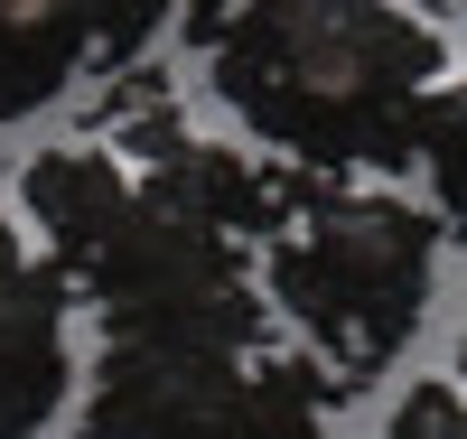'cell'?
I'll return each instance as SVG.
<instances>
[{
	"instance_id": "obj_1",
	"label": "cell",
	"mask_w": 467,
	"mask_h": 439,
	"mask_svg": "<svg viewBox=\"0 0 467 439\" xmlns=\"http://www.w3.org/2000/svg\"><path fill=\"white\" fill-rule=\"evenodd\" d=\"M449 47L411 0H244L215 37V94L290 169H402Z\"/></svg>"
},
{
	"instance_id": "obj_2",
	"label": "cell",
	"mask_w": 467,
	"mask_h": 439,
	"mask_svg": "<svg viewBox=\"0 0 467 439\" xmlns=\"http://www.w3.org/2000/svg\"><path fill=\"white\" fill-rule=\"evenodd\" d=\"M431 253L440 234L411 196L337 187V206H318L271 253V299L299 318L318 365H337V383H374L431 308Z\"/></svg>"
},
{
	"instance_id": "obj_3",
	"label": "cell",
	"mask_w": 467,
	"mask_h": 439,
	"mask_svg": "<svg viewBox=\"0 0 467 439\" xmlns=\"http://www.w3.org/2000/svg\"><path fill=\"white\" fill-rule=\"evenodd\" d=\"M85 290H94V308L112 318V337L197 346V355H262V337H271V308H262V290L244 281L234 234L160 206V196H140L131 225L94 253Z\"/></svg>"
},
{
	"instance_id": "obj_4",
	"label": "cell",
	"mask_w": 467,
	"mask_h": 439,
	"mask_svg": "<svg viewBox=\"0 0 467 439\" xmlns=\"http://www.w3.org/2000/svg\"><path fill=\"white\" fill-rule=\"evenodd\" d=\"M66 402V271L0 281V439H37Z\"/></svg>"
},
{
	"instance_id": "obj_5",
	"label": "cell",
	"mask_w": 467,
	"mask_h": 439,
	"mask_svg": "<svg viewBox=\"0 0 467 439\" xmlns=\"http://www.w3.org/2000/svg\"><path fill=\"white\" fill-rule=\"evenodd\" d=\"M19 196H28L37 234L57 244V271H75V281L94 271V253H103L112 234L131 225V206H140V187L122 178V159H112V150H85V141H75V150H47V159H28Z\"/></svg>"
},
{
	"instance_id": "obj_6",
	"label": "cell",
	"mask_w": 467,
	"mask_h": 439,
	"mask_svg": "<svg viewBox=\"0 0 467 439\" xmlns=\"http://www.w3.org/2000/svg\"><path fill=\"white\" fill-rule=\"evenodd\" d=\"M140 196H160V206L197 215V225H215V234H281V225H290L281 169H262V159L224 150V141H187L169 169H150Z\"/></svg>"
},
{
	"instance_id": "obj_7",
	"label": "cell",
	"mask_w": 467,
	"mask_h": 439,
	"mask_svg": "<svg viewBox=\"0 0 467 439\" xmlns=\"http://www.w3.org/2000/svg\"><path fill=\"white\" fill-rule=\"evenodd\" d=\"M85 57H94L85 0H0V122H28L37 103H57Z\"/></svg>"
},
{
	"instance_id": "obj_8",
	"label": "cell",
	"mask_w": 467,
	"mask_h": 439,
	"mask_svg": "<svg viewBox=\"0 0 467 439\" xmlns=\"http://www.w3.org/2000/svg\"><path fill=\"white\" fill-rule=\"evenodd\" d=\"M411 159L431 169V196H440V225L467 244V75L420 103V131H411Z\"/></svg>"
},
{
	"instance_id": "obj_9",
	"label": "cell",
	"mask_w": 467,
	"mask_h": 439,
	"mask_svg": "<svg viewBox=\"0 0 467 439\" xmlns=\"http://www.w3.org/2000/svg\"><path fill=\"white\" fill-rule=\"evenodd\" d=\"M103 122H112V150H131L150 159V169H169V159L187 150V122H178V94H169V75H112V94H103Z\"/></svg>"
},
{
	"instance_id": "obj_10",
	"label": "cell",
	"mask_w": 467,
	"mask_h": 439,
	"mask_svg": "<svg viewBox=\"0 0 467 439\" xmlns=\"http://www.w3.org/2000/svg\"><path fill=\"white\" fill-rule=\"evenodd\" d=\"M169 10H178V0H85V19H94V57H103L112 75H131L140 47L169 28Z\"/></svg>"
},
{
	"instance_id": "obj_11",
	"label": "cell",
	"mask_w": 467,
	"mask_h": 439,
	"mask_svg": "<svg viewBox=\"0 0 467 439\" xmlns=\"http://www.w3.org/2000/svg\"><path fill=\"white\" fill-rule=\"evenodd\" d=\"M383 439H467V383H411Z\"/></svg>"
},
{
	"instance_id": "obj_12",
	"label": "cell",
	"mask_w": 467,
	"mask_h": 439,
	"mask_svg": "<svg viewBox=\"0 0 467 439\" xmlns=\"http://www.w3.org/2000/svg\"><path fill=\"white\" fill-rule=\"evenodd\" d=\"M19 271H28V253H19V225L0 215V281H19Z\"/></svg>"
},
{
	"instance_id": "obj_13",
	"label": "cell",
	"mask_w": 467,
	"mask_h": 439,
	"mask_svg": "<svg viewBox=\"0 0 467 439\" xmlns=\"http://www.w3.org/2000/svg\"><path fill=\"white\" fill-rule=\"evenodd\" d=\"M458 383H467V337H458Z\"/></svg>"
},
{
	"instance_id": "obj_14",
	"label": "cell",
	"mask_w": 467,
	"mask_h": 439,
	"mask_svg": "<svg viewBox=\"0 0 467 439\" xmlns=\"http://www.w3.org/2000/svg\"><path fill=\"white\" fill-rule=\"evenodd\" d=\"M458 10H467V0H458Z\"/></svg>"
}]
</instances>
